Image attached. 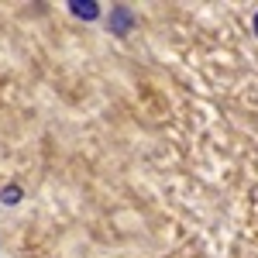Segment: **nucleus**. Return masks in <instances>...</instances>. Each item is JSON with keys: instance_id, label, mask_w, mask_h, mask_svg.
Listing matches in <instances>:
<instances>
[{"instance_id": "obj_2", "label": "nucleus", "mask_w": 258, "mask_h": 258, "mask_svg": "<svg viewBox=\"0 0 258 258\" xmlns=\"http://www.w3.org/2000/svg\"><path fill=\"white\" fill-rule=\"evenodd\" d=\"M69 11L83 21H97L100 18V4L97 0H69Z\"/></svg>"}, {"instance_id": "obj_3", "label": "nucleus", "mask_w": 258, "mask_h": 258, "mask_svg": "<svg viewBox=\"0 0 258 258\" xmlns=\"http://www.w3.org/2000/svg\"><path fill=\"white\" fill-rule=\"evenodd\" d=\"M0 200H4L7 207L21 203V186H4V189H0Z\"/></svg>"}, {"instance_id": "obj_1", "label": "nucleus", "mask_w": 258, "mask_h": 258, "mask_svg": "<svg viewBox=\"0 0 258 258\" xmlns=\"http://www.w3.org/2000/svg\"><path fill=\"white\" fill-rule=\"evenodd\" d=\"M131 28H135V11L124 7V4L114 7V11H110V35H127Z\"/></svg>"}, {"instance_id": "obj_4", "label": "nucleus", "mask_w": 258, "mask_h": 258, "mask_svg": "<svg viewBox=\"0 0 258 258\" xmlns=\"http://www.w3.org/2000/svg\"><path fill=\"white\" fill-rule=\"evenodd\" d=\"M255 28H258V18H255Z\"/></svg>"}]
</instances>
